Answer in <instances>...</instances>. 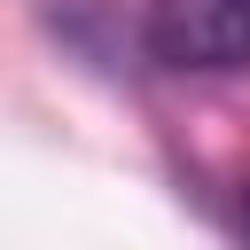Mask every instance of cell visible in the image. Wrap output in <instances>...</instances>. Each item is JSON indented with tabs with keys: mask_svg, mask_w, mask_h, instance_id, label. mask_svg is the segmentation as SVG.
Returning <instances> with one entry per match:
<instances>
[{
	"mask_svg": "<svg viewBox=\"0 0 250 250\" xmlns=\"http://www.w3.org/2000/svg\"><path fill=\"white\" fill-rule=\"evenodd\" d=\"M141 39L164 70H250V0H148Z\"/></svg>",
	"mask_w": 250,
	"mask_h": 250,
	"instance_id": "6da1fadb",
	"label": "cell"
},
{
	"mask_svg": "<svg viewBox=\"0 0 250 250\" xmlns=\"http://www.w3.org/2000/svg\"><path fill=\"white\" fill-rule=\"evenodd\" d=\"M242 242H250V188H242Z\"/></svg>",
	"mask_w": 250,
	"mask_h": 250,
	"instance_id": "7a4b0ae2",
	"label": "cell"
}]
</instances>
